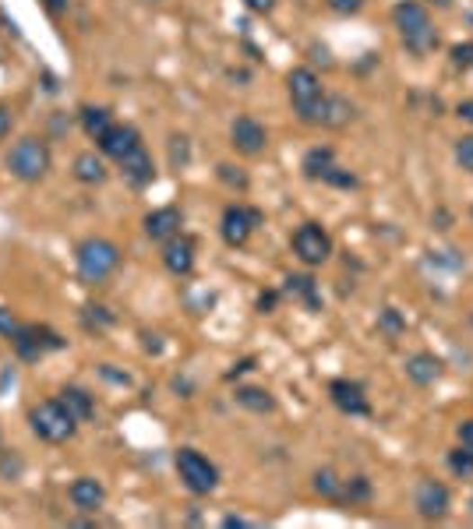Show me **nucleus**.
<instances>
[{"label":"nucleus","mask_w":473,"mask_h":529,"mask_svg":"<svg viewBox=\"0 0 473 529\" xmlns=\"http://www.w3.org/2000/svg\"><path fill=\"white\" fill-rule=\"evenodd\" d=\"M392 22L399 29V40L403 47L417 57H424L431 49H438V32H434V22H431V11L417 0H399L392 7Z\"/></svg>","instance_id":"1"},{"label":"nucleus","mask_w":473,"mask_h":529,"mask_svg":"<svg viewBox=\"0 0 473 529\" xmlns=\"http://www.w3.org/2000/svg\"><path fill=\"white\" fill-rule=\"evenodd\" d=\"M286 93L293 102V113L308 128H322V110H326V89L315 67H293L286 75Z\"/></svg>","instance_id":"2"},{"label":"nucleus","mask_w":473,"mask_h":529,"mask_svg":"<svg viewBox=\"0 0 473 529\" xmlns=\"http://www.w3.org/2000/svg\"><path fill=\"white\" fill-rule=\"evenodd\" d=\"M75 269L85 287H103L120 269V247L106 237H89L75 247Z\"/></svg>","instance_id":"3"},{"label":"nucleus","mask_w":473,"mask_h":529,"mask_svg":"<svg viewBox=\"0 0 473 529\" xmlns=\"http://www.w3.org/2000/svg\"><path fill=\"white\" fill-rule=\"evenodd\" d=\"M4 166H7V173H11L14 181H22V184H40L49 173V166H53L49 145L43 142V138H36V135H25V138H18V142L11 145V152L4 155Z\"/></svg>","instance_id":"4"},{"label":"nucleus","mask_w":473,"mask_h":529,"mask_svg":"<svg viewBox=\"0 0 473 529\" xmlns=\"http://www.w3.org/2000/svg\"><path fill=\"white\" fill-rule=\"evenodd\" d=\"M29 424H32V434H36L40 441H47V445H64V441H71L75 431H78V420L64 410L60 399H43V402H36V406L29 410Z\"/></svg>","instance_id":"5"},{"label":"nucleus","mask_w":473,"mask_h":529,"mask_svg":"<svg viewBox=\"0 0 473 529\" xmlns=\"http://www.w3.org/2000/svg\"><path fill=\"white\" fill-rule=\"evenodd\" d=\"M174 466H177V477L184 481V487L194 498H205L219 487V466L209 455H201L198 448H177Z\"/></svg>","instance_id":"6"},{"label":"nucleus","mask_w":473,"mask_h":529,"mask_svg":"<svg viewBox=\"0 0 473 529\" xmlns=\"http://www.w3.org/2000/svg\"><path fill=\"white\" fill-rule=\"evenodd\" d=\"M11 346H14V353H18V360H25V364H36V360H43L47 353H57V349H64L67 346V339L60 336V332H53L49 325H36V322H22V329L11 336Z\"/></svg>","instance_id":"7"},{"label":"nucleus","mask_w":473,"mask_h":529,"mask_svg":"<svg viewBox=\"0 0 473 529\" xmlns=\"http://www.w3.org/2000/svg\"><path fill=\"white\" fill-rule=\"evenodd\" d=\"M290 247H293V254H297L308 269H318V265H326L332 258L329 230L318 226V223H300V226L293 230V237H290Z\"/></svg>","instance_id":"8"},{"label":"nucleus","mask_w":473,"mask_h":529,"mask_svg":"<svg viewBox=\"0 0 473 529\" xmlns=\"http://www.w3.org/2000/svg\"><path fill=\"white\" fill-rule=\"evenodd\" d=\"M262 226V212L258 208H251V205H227L223 208V219H219V234H223V241L227 247H244V243L251 241V234Z\"/></svg>","instance_id":"9"},{"label":"nucleus","mask_w":473,"mask_h":529,"mask_svg":"<svg viewBox=\"0 0 473 529\" xmlns=\"http://www.w3.org/2000/svg\"><path fill=\"white\" fill-rule=\"evenodd\" d=\"M230 145H234L236 155L254 159V155H262V152H265V145H269V131H265V124H262V120H254L251 113H240L234 124H230Z\"/></svg>","instance_id":"10"},{"label":"nucleus","mask_w":473,"mask_h":529,"mask_svg":"<svg viewBox=\"0 0 473 529\" xmlns=\"http://www.w3.org/2000/svg\"><path fill=\"white\" fill-rule=\"evenodd\" d=\"M449 505H452V494H449V487L442 481H424L417 483V490H414V508H417V516L427 519V523H438V519H445L449 516Z\"/></svg>","instance_id":"11"},{"label":"nucleus","mask_w":473,"mask_h":529,"mask_svg":"<svg viewBox=\"0 0 473 529\" xmlns=\"http://www.w3.org/2000/svg\"><path fill=\"white\" fill-rule=\"evenodd\" d=\"M329 402L346 417H371V399L361 382H350V378L329 382Z\"/></svg>","instance_id":"12"},{"label":"nucleus","mask_w":473,"mask_h":529,"mask_svg":"<svg viewBox=\"0 0 473 529\" xmlns=\"http://www.w3.org/2000/svg\"><path fill=\"white\" fill-rule=\"evenodd\" d=\"M117 166H120L124 184H128V188H135V191H145V188L156 181V163H152V155H148V148H145L142 142L135 145L128 155H120V159H117Z\"/></svg>","instance_id":"13"},{"label":"nucleus","mask_w":473,"mask_h":529,"mask_svg":"<svg viewBox=\"0 0 473 529\" xmlns=\"http://www.w3.org/2000/svg\"><path fill=\"white\" fill-rule=\"evenodd\" d=\"M67 498H71L75 512L95 516L106 505V487H103V481H95V477H75L71 487H67Z\"/></svg>","instance_id":"14"},{"label":"nucleus","mask_w":473,"mask_h":529,"mask_svg":"<svg viewBox=\"0 0 473 529\" xmlns=\"http://www.w3.org/2000/svg\"><path fill=\"white\" fill-rule=\"evenodd\" d=\"M163 265H166V272H174L181 279L191 276L194 272V241L184 237V234L163 241Z\"/></svg>","instance_id":"15"},{"label":"nucleus","mask_w":473,"mask_h":529,"mask_svg":"<svg viewBox=\"0 0 473 529\" xmlns=\"http://www.w3.org/2000/svg\"><path fill=\"white\" fill-rule=\"evenodd\" d=\"M181 208H174V205H163V208H152L148 216H145V237L148 241H170V237H177L181 234Z\"/></svg>","instance_id":"16"},{"label":"nucleus","mask_w":473,"mask_h":529,"mask_svg":"<svg viewBox=\"0 0 473 529\" xmlns=\"http://www.w3.org/2000/svg\"><path fill=\"white\" fill-rule=\"evenodd\" d=\"M138 142H142L138 128H131V124H113L95 145H99V152H103L106 159H120V155H128Z\"/></svg>","instance_id":"17"},{"label":"nucleus","mask_w":473,"mask_h":529,"mask_svg":"<svg viewBox=\"0 0 473 529\" xmlns=\"http://www.w3.org/2000/svg\"><path fill=\"white\" fill-rule=\"evenodd\" d=\"M71 173H75V181L78 184H89V188H95V184H103L106 177H110V170H106V155L103 152H78L75 155V163H71Z\"/></svg>","instance_id":"18"},{"label":"nucleus","mask_w":473,"mask_h":529,"mask_svg":"<svg viewBox=\"0 0 473 529\" xmlns=\"http://www.w3.org/2000/svg\"><path fill=\"white\" fill-rule=\"evenodd\" d=\"M60 402H64V410L78 420V424H89L95 417V395L89 392V388L82 385H64L60 388V395H57Z\"/></svg>","instance_id":"19"},{"label":"nucleus","mask_w":473,"mask_h":529,"mask_svg":"<svg viewBox=\"0 0 473 529\" xmlns=\"http://www.w3.org/2000/svg\"><path fill=\"white\" fill-rule=\"evenodd\" d=\"M442 367H445V364H442L434 353H414V357L406 360V378H410L414 385L427 388L442 378Z\"/></svg>","instance_id":"20"},{"label":"nucleus","mask_w":473,"mask_h":529,"mask_svg":"<svg viewBox=\"0 0 473 529\" xmlns=\"http://www.w3.org/2000/svg\"><path fill=\"white\" fill-rule=\"evenodd\" d=\"M234 399H236V406H240V410L258 413V417H265V413H272V410H276V395H272L269 388H262V385H236Z\"/></svg>","instance_id":"21"},{"label":"nucleus","mask_w":473,"mask_h":529,"mask_svg":"<svg viewBox=\"0 0 473 529\" xmlns=\"http://www.w3.org/2000/svg\"><path fill=\"white\" fill-rule=\"evenodd\" d=\"M332 166H335V148H332V145H315V148H308L304 159H300V173H304L308 181H322Z\"/></svg>","instance_id":"22"},{"label":"nucleus","mask_w":473,"mask_h":529,"mask_svg":"<svg viewBox=\"0 0 473 529\" xmlns=\"http://www.w3.org/2000/svg\"><path fill=\"white\" fill-rule=\"evenodd\" d=\"M78 120H82V131H85L93 142H99V138L113 128V110H110V106H93V102H89V106L78 110Z\"/></svg>","instance_id":"23"},{"label":"nucleus","mask_w":473,"mask_h":529,"mask_svg":"<svg viewBox=\"0 0 473 529\" xmlns=\"http://www.w3.org/2000/svg\"><path fill=\"white\" fill-rule=\"evenodd\" d=\"M353 120V102L346 96H326V110H322V128H346Z\"/></svg>","instance_id":"24"},{"label":"nucleus","mask_w":473,"mask_h":529,"mask_svg":"<svg viewBox=\"0 0 473 529\" xmlns=\"http://www.w3.org/2000/svg\"><path fill=\"white\" fill-rule=\"evenodd\" d=\"M286 296H293V300H300V304H308L311 311H318L322 307V296H318V283L311 279V276H290L283 287Z\"/></svg>","instance_id":"25"},{"label":"nucleus","mask_w":473,"mask_h":529,"mask_svg":"<svg viewBox=\"0 0 473 529\" xmlns=\"http://www.w3.org/2000/svg\"><path fill=\"white\" fill-rule=\"evenodd\" d=\"M311 487H315V494L318 498H326V501H335L339 505V498H343V477L335 473V470H318L315 477H311Z\"/></svg>","instance_id":"26"},{"label":"nucleus","mask_w":473,"mask_h":529,"mask_svg":"<svg viewBox=\"0 0 473 529\" xmlns=\"http://www.w3.org/2000/svg\"><path fill=\"white\" fill-rule=\"evenodd\" d=\"M371 481L368 477H346L343 481V498H339V505H368L371 501Z\"/></svg>","instance_id":"27"},{"label":"nucleus","mask_w":473,"mask_h":529,"mask_svg":"<svg viewBox=\"0 0 473 529\" xmlns=\"http://www.w3.org/2000/svg\"><path fill=\"white\" fill-rule=\"evenodd\" d=\"M379 332L385 339H399L406 332V318L396 311V307H381L379 311Z\"/></svg>","instance_id":"28"},{"label":"nucleus","mask_w":473,"mask_h":529,"mask_svg":"<svg viewBox=\"0 0 473 529\" xmlns=\"http://www.w3.org/2000/svg\"><path fill=\"white\" fill-rule=\"evenodd\" d=\"M445 463H449L452 477H460V481H470L473 477V452H467L463 445H460V448H452V452L445 455Z\"/></svg>","instance_id":"29"},{"label":"nucleus","mask_w":473,"mask_h":529,"mask_svg":"<svg viewBox=\"0 0 473 529\" xmlns=\"http://www.w3.org/2000/svg\"><path fill=\"white\" fill-rule=\"evenodd\" d=\"M25 473V459L14 448H0V481H18Z\"/></svg>","instance_id":"30"},{"label":"nucleus","mask_w":473,"mask_h":529,"mask_svg":"<svg viewBox=\"0 0 473 529\" xmlns=\"http://www.w3.org/2000/svg\"><path fill=\"white\" fill-rule=\"evenodd\" d=\"M188 163H191V142L184 135H174L170 138V166L174 170H184Z\"/></svg>","instance_id":"31"},{"label":"nucleus","mask_w":473,"mask_h":529,"mask_svg":"<svg viewBox=\"0 0 473 529\" xmlns=\"http://www.w3.org/2000/svg\"><path fill=\"white\" fill-rule=\"evenodd\" d=\"M216 177H219L223 184L236 188V191H244V188H247V173H244L240 166H234V163H219V166H216Z\"/></svg>","instance_id":"32"},{"label":"nucleus","mask_w":473,"mask_h":529,"mask_svg":"<svg viewBox=\"0 0 473 529\" xmlns=\"http://www.w3.org/2000/svg\"><path fill=\"white\" fill-rule=\"evenodd\" d=\"M82 318H85V325H89V329H95V332H99V329H110V325L117 322V318L110 314V307H99V304H89Z\"/></svg>","instance_id":"33"},{"label":"nucleus","mask_w":473,"mask_h":529,"mask_svg":"<svg viewBox=\"0 0 473 529\" xmlns=\"http://www.w3.org/2000/svg\"><path fill=\"white\" fill-rule=\"evenodd\" d=\"M322 184H329V188H346V191H350V188H357L361 181H357L350 170H343V166H332L329 173L322 177Z\"/></svg>","instance_id":"34"},{"label":"nucleus","mask_w":473,"mask_h":529,"mask_svg":"<svg viewBox=\"0 0 473 529\" xmlns=\"http://www.w3.org/2000/svg\"><path fill=\"white\" fill-rule=\"evenodd\" d=\"M456 163H460V170H467L473 173V135H463V138H456Z\"/></svg>","instance_id":"35"},{"label":"nucleus","mask_w":473,"mask_h":529,"mask_svg":"<svg viewBox=\"0 0 473 529\" xmlns=\"http://www.w3.org/2000/svg\"><path fill=\"white\" fill-rule=\"evenodd\" d=\"M449 57H452V67H456V71H470L473 67V43H456V47L449 49Z\"/></svg>","instance_id":"36"},{"label":"nucleus","mask_w":473,"mask_h":529,"mask_svg":"<svg viewBox=\"0 0 473 529\" xmlns=\"http://www.w3.org/2000/svg\"><path fill=\"white\" fill-rule=\"evenodd\" d=\"M364 4H368V0H326V7H329V11H335V14H343V18L357 14Z\"/></svg>","instance_id":"37"},{"label":"nucleus","mask_w":473,"mask_h":529,"mask_svg":"<svg viewBox=\"0 0 473 529\" xmlns=\"http://www.w3.org/2000/svg\"><path fill=\"white\" fill-rule=\"evenodd\" d=\"M22 329V322L14 318V311H7V307H0V336L4 339H11L14 332Z\"/></svg>","instance_id":"38"},{"label":"nucleus","mask_w":473,"mask_h":529,"mask_svg":"<svg viewBox=\"0 0 473 529\" xmlns=\"http://www.w3.org/2000/svg\"><path fill=\"white\" fill-rule=\"evenodd\" d=\"M456 437H460V445H463L467 452H473V420H463V424L456 428Z\"/></svg>","instance_id":"39"},{"label":"nucleus","mask_w":473,"mask_h":529,"mask_svg":"<svg viewBox=\"0 0 473 529\" xmlns=\"http://www.w3.org/2000/svg\"><path fill=\"white\" fill-rule=\"evenodd\" d=\"M244 7H247V11H254V14H272L276 0H244Z\"/></svg>","instance_id":"40"},{"label":"nucleus","mask_w":473,"mask_h":529,"mask_svg":"<svg viewBox=\"0 0 473 529\" xmlns=\"http://www.w3.org/2000/svg\"><path fill=\"white\" fill-rule=\"evenodd\" d=\"M276 300H280V293H276V289H269V293H262V296H258V311H262V314H269V311L276 307Z\"/></svg>","instance_id":"41"},{"label":"nucleus","mask_w":473,"mask_h":529,"mask_svg":"<svg viewBox=\"0 0 473 529\" xmlns=\"http://www.w3.org/2000/svg\"><path fill=\"white\" fill-rule=\"evenodd\" d=\"M11 124H14V117H11V110H7L4 102H0V142H4L7 135H11Z\"/></svg>","instance_id":"42"},{"label":"nucleus","mask_w":473,"mask_h":529,"mask_svg":"<svg viewBox=\"0 0 473 529\" xmlns=\"http://www.w3.org/2000/svg\"><path fill=\"white\" fill-rule=\"evenodd\" d=\"M247 371H254V357H247V360L234 364V371H227V382H234L236 375H247Z\"/></svg>","instance_id":"43"},{"label":"nucleus","mask_w":473,"mask_h":529,"mask_svg":"<svg viewBox=\"0 0 473 529\" xmlns=\"http://www.w3.org/2000/svg\"><path fill=\"white\" fill-rule=\"evenodd\" d=\"M456 117H460L463 124H473V99H463V102L456 106Z\"/></svg>","instance_id":"44"},{"label":"nucleus","mask_w":473,"mask_h":529,"mask_svg":"<svg viewBox=\"0 0 473 529\" xmlns=\"http://www.w3.org/2000/svg\"><path fill=\"white\" fill-rule=\"evenodd\" d=\"M43 7H47L53 18H57V14H64V11H67V0H43Z\"/></svg>","instance_id":"45"},{"label":"nucleus","mask_w":473,"mask_h":529,"mask_svg":"<svg viewBox=\"0 0 473 529\" xmlns=\"http://www.w3.org/2000/svg\"><path fill=\"white\" fill-rule=\"evenodd\" d=\"M223 526L227 529H247L251 523H247V519H240V516H227V519H223Z\"/></svg>","instance_id":"46"},{"label":"nucleus","mask_w":473,"mask_h":529,"mask_svg":"<svg viewBox=\"0 0 473 529\" xmlns=\"http://www.w3.org/2000/svg\"><path fill=\"white\" fill-rule=\"evenodd\" d=\"M431 4H438V7H449V4H452V0H431Z\"/></svg>","instance_id":"47"},{"label":"nucleus","mask_w":473,"mask_h":529,"mask_svg":"<svg viewBox=\"0 0 473 529\" xmlns=\"http://www.w3.org/2000/svg\"><path fill=\"white\" fill-rule=\"evenodd\" d=\"M142 4H163V0H142Z\"/></svg>","instance_id":"48"},{"label":"nucleus","mask_w":473,"mask_h":529,"mask_svg":"<svg viewBox=\"0 0 473 529\" xmlns=\"http://www.w3.org/2000/svg\"><path fill=\"white\" fill-rule=\"evenodd\" d=\"M470 516H473V498H470Z\"/></svg>","instance_id":"49"},{"label":"nucleus","mask_w":473,"mask_h":529,"mask_svg":"<svg viewBox=\"0 0 473 529\" xmlns=\"http://www.w3.org/2000/svg\"><path fill=\"white\" fill-rule=\"evenodd\" d=\"M470 322H473V311H470Z\"/></svg>","instance_id":"50"},{"label":"nucleus","mask_w":473,"mask_h":529,"mask_svg":"<svg viewBox=\"0 0 473 529\" xmlns=\"http://www.w3.org/2000/svg\"><path fill=\"white\" fill-rule=\"evenodd\" d=\"M0 448H4V445H0Z\"/></svg>","instance_id":"51"}]
</instances>
